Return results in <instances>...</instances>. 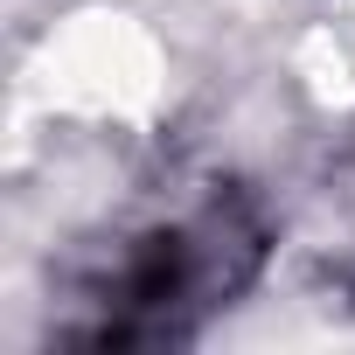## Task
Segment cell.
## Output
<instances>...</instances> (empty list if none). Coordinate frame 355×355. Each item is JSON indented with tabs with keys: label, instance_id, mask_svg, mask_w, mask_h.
I'll return each mask as SVG.
<instances>
[{
	"label": "cell",
	"instance_id": "1",
	"mask_svg": "<svg viewBox=\"0 0 355 355\" xmlns=\"http://www.w3.org/2000/svg\"><path fill=\"white\" fill-rule=\"evenodd\" d=\"M258 265V223L230 202H202L167 223L132 230L105 279H91L84 306L98 313L84 341H160L223 293H237Z\"/></svg>",
	"mask_w": 355,
	"mask_h": 355
}]
</instances>
